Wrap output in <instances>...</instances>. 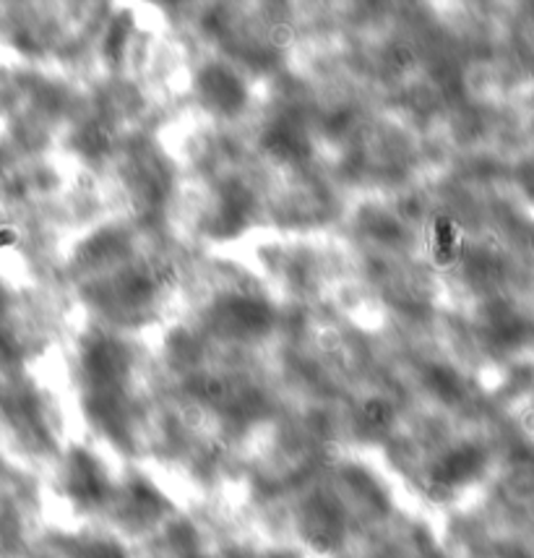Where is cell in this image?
<instances>
[{"instance_id": "cell-2", "label": "cell", "mask_w": 534, "mask_h": 558, "mask_svg": "<svg viewBox=\"0 0 534 558\" xmlns=\"http://www.w3.org/2000/svg\"><path fill=\"white\" fill-rule=\"evenodd\" d=\"M69 490L82 504H99L107 494V475L102 464L82 449L73 451L69 462Z\"/></svg>"}, {"instance_id": "cell-3", "label": "cell", "mask_w": 534, "mask_h": 558, "mask_svg": "<svg viewBox=\"0 0 534 558\" xmlns=\"http://www.w3.org/2000/svg\"><path fill=\"white\" fill-rule=\"evenodd\" d=\"M248 191L238 183L227 185L222 196V209H219V228H222L224 235H232V232L240 230V225L248 217Z\"/></svg>"}, {"instance_id": "cell-1", "label": "cell", "mask_w": 534, "mask_h": 558, "mask_svg": "<svg viewBox=\"0 0 534 558\" xmlns=\"http://www.w3.org/2000/svg\"><path fill=\"white\" fill-rule=\"evenodd\" d=\"M198 95L209 108L235 116L245 105V84L224 65H206L198 73Z\"/></svg>"}, {"instance_id": "cell-4", "label": "cell", "mask_w": 534, "mask_h": 558, "mask_svg": "<svg viewBox=\"0 0 534 558\" xmlns=\"http://www.w3.org/2000/svg\"><path fill=\"white\" fill-rule=\"evenodd\" d=\"M82 558H125L123 550L118 546H112V543H95V546H89L84 550Z\"/></svg>"}]
</instances>
